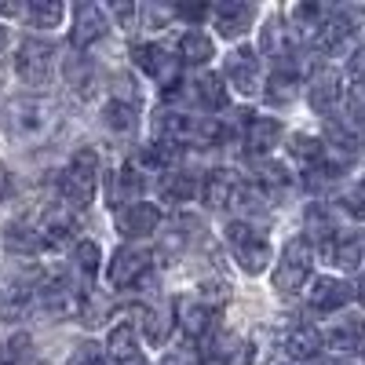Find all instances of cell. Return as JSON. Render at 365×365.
<instances>
[{"label":"cell","mask_w":365,"mask_h":365,"mask_svg":"<svg viewBox=\"0 0 365 365\" xmlns=\"http://www.w3.org/2000/svg\"><path fill=\"white\" fill-rule=\"evenodd\" d=\"M307 234H311V237H322V241L332 237V220L325 216L322 208H311V212H307Z\"/></svg>","instance_id":"cell-36"},{"label":"cell","mask_w":365,"mask_h":365,"mask_svg":"<svg viewBox=\"0 0 365 365\" xmlns=\"http://www.w3.org/2000/svg\"><path fill=\"white\" fill-rule=\"evenodd\" d=\"M106 351H110V358H113L117 365H132V361H139V358H143V354H139V340H135L132 325H117V329H110V336H106Z\"/></svg>","instance_id":"cell-20"},{"label":"cell","mask_w":365,"mask_h":365,"mask_svg":"<svg viewBox=\"0 0 365 365\" xmlns=\"http://www.w3.org/2000/svg\"><path fill=\"white\" fill-rule=\"evenodd\" d=\"M354 299V289L344 278H318L311 289V307L314 311H340Z\"/></svg>","instance_id":"cell-16"},{"label":"cell","mask_w":365,"mask_h":365,"mask_svg":"<svg viewBox=\"0 0 365 365\" xmlns=\"http://www.w3.org/2000/svg\"><path fill=\"white\" fill-rule=\"evenodd\" d=\"M201 197H205L208 208H230L234 197H237V179H234V172H227V168L208 172V175H205V187H201Z\"/></svg>","instance_id":"cell-17"},{"label":"cell","mask_w":365,"mask_h":365,"mask_svg":"<svg viewBox=\"0 0 365 365\" xmlns=\"http://www.w3.org/2000/svg\"><path fill=\"white\" fill-rule=\"evenodd\" d=\"M4 44H8V29H4V26H0V48H4Z\"/></svg>","instance_id":"cell-41"},{"label":"cell","mask_w":365,"mask_h":365,"mask_svg":"<svg viewBox=\"0 0 365 365\" xmlns=\"http://www.w3.org/2000/svg\"><path fill=\"white\" fill-rule=\"evenodd\" d=\"M289 150H292V158H296V161L311 165V168L329 154V150L322 146V139H314V135H292V146H289Z\"/></svg>","instance_id":"cell-30"},{"label":"cell","mask_w":365,"mask_h":365,"mask_svg":"<svg viewBox=\"0 0 365 365\" xmlns=\"http://www.w3.org/2000/svg\"><path fill=\"white\" fill-rule=\"evenodd\" d=\"M256 8L252 4H241V0H227V4L212 8V26L220 29V37H241L245 29L252 26Z\"/></svg>","instance_id":"cell-14"},{"label":"cell","mask_w":365,"mask_h":365,"mask_svg":"<svg viewBox=\"0 0 365 365\" xmlns=\"http://www.w3.org/2000/svg\"><path fill=\"white\" fill-rule=\"evenodd\" d=\"M329 259L340 270H358L361 267V234H347L340 241H329Z\"/></svg>","instance_id":"cell-23"},{"label":"cell","mask_w":365,"mask_h":365,"mask_svg":"<svg viewBox=\"0 0 365 365\" xmlns=\"http://www.w3.org/2000/svg\"><path fill=\"white\" fill-rule=\"evenodd\" d=\"M227 245H230L234 259L241 263V270H245V274H263L267 270L270 245H267V237L256 234L249 223H230L227 227Z\"/></svg>","instance_id":"cell-5"},{"label":"cell","mask_w":365,"mask_h":365,"mask_svg":"<svg viewBox=\"0 0 365 365\" xmlns=\"http://www.w3.org/2000/svg\"><path fill=\"white\" fill-rule=\"evenodd\" d=\"M212 37H205L201 29H187V34L179 37V55H182V63H190V66H205L208 58H212Z\"/></svg>","instance_id":"cell-22"},{"label":"cell","mask_w":365,"mask_h":365,"mask_svg":"<svg viewBox=\"0 0 365 365\" xmlns=\"http://www.w3.org/2000/svg\"><path fill=\"white\" fill-rule=\"evenodd\" d=\"M22 15L29 19V26H37V29H55L58 22L66 19V8H63V4H55V0H48V4L34 0L29 8H22Z\"/></svg>","instance_id":"cell-26"},{"label":"cell","mask_w":365,"mask_h":365,"mask_svg":"<svg viewBox=\"0 0 365 365\" xmlns=\"http://www.w3.org/2000/svg\"><path fill=\"white\" fill-rule=\"evenodd\" d=\"M197 194V179L190 172H168L161 179V197L165 201H190Z\"/></svg>","instance_id":"cell-25"},{"label":"cell","mask_w":365,"mask_h":365,"mask_svg":"<svg viewBox=\"0 0 365 365\" xmlns=\"http://www.w3.org/2000/svg\"><path fill=\"white\" fill-rule=\"evenodd\" d=\"M66 77H70V84L81 91V96L88 99L91 91H96V73H91V66L84 63V58H70V66H66Z\"/></svg>","instance_id":"cell-33"},{"label":"cell","mask_w":365,"mask_h":365,"mask_svg":"<svg viewBox=\"0 0 365 365\" xmlns=\"http://www.w3.org/2000/svg\"><path fill=\"white\" fill-rule=\"evenodd\" d=\"M252 182H256V187H267V190H285L289 182H292V179H289V172H285L282 165L267 161V165H259V168H256Z\"/></svg>","instance_id":"cell-32"},{"label":"cell","mask_w":365,"mask_h":365,"mask_svg":"<svg viewBox=\"0 0 365 365\" xmlns=\"http://www.w3.org/2000/svg\"><path fill=\"white\" fill-rule=\"evenodd\" d=\"M143 190V179L132 165H125L117 175H113V190H110V201L113 205H132V197Z\"/></svg>","instance_id":"cell-28"},{"label":"cell","mask_w":365,"mask_h":365,"mask_svg":"<svg viewBox=\"0 0 365 365\" xmlns=\"http://www.w3.org/2000/svg\"><path fill=\"white\" fill-rule=\"evenodd\" d=\"M194 96H197L208 110H227V84H223L216 73H205V77H197V84H194Z\"/></svg>","instance_id":"cell-27"},{"label":"cell","mask_w":365,"mask_h":365,"mask_svg":"<svg viewBox=\"0 0 365 365\" xmlns=\"http://www.w3.org/2000/svg\"><path fill=\"white\" fill-rule=\"evenodd\" d=\"M311 267H314V252H311V241L307 237H292L278 267H274V292H282V296H296L303 285H307L311 278Z\"/></svg>","instance_id":"cell-2"},{"label":"cell","mask_w":365,"mask_h":365,"mask_svg":"<svg viewBox=\"0 0 365 365\" xmlns=\"http://www.w3.org/2000/svg\"><path fill=\"white\" fill-rule=\"evenodd\" d=\"M4 128L15 143H37L51 128V110L41 99H15L4 110Z\"/></svg>","instance_id":"cell-4"},{"label":"cell","mask_w":365,"mask_h":365,"mask_svg":"<svg viewBox=\"0 0 365 365\" xmlns=\"http://www.w3.org/2000/svg\"><path fill=\"white\" fill-rule=\"evenodd\" d=\"M106 29H110V22L99 4H81L73 11V48H88V44L103 41Z\"/></svg>","instance_id":"cell-11"},{"label":"cell","mask_w":365,"mask_h":365,"mask_svg":"<svg viewBox=\"0 0 365 365\" xmlns=\"http://www.w3.org/2000/svg\"><path fill=\"white\" fill-rule=\"evenodd\" d=\"M70 234H73V220L70 216H58V212H51V216H48V223L41 227V241H44V245H51V249H58V245H66V241H70Z\"/></svg>","instance_id":"cell-29"},{"label":"cell","mask_w":365,"mask_h":365,"mask_svg":"<svg viewBox=\"0 0 365 365\" xmlns=\"http://www.w3.org/2000/svg\"><path fill=\"white\" fill-rule=\"evenodd\" d=\"M168 332H172V307L150 311V314H146V340H150V344L168 340Z\"/></svg>","instance_id":"cell-34"},{"label":"cell","mask_w":365,"mask_h":365,"mask_svg":"<svg viewBox=\"0 0 365 365\" xmlns=\"http://www.w3.org/2000/svg\"><path fill=\"white\" fill-rule=\"evenodd\" d=\"M81 365H103L99 358H88V361H81Z\"/></svg>","instance_id":"cell-43"},{"label":"cell","mask_w":365,"mask_h":365,"mask_svg":"<svg viewBox=\"0 0 365 365\" xmlns=\"http://www.w3.org/2000/svg\"><path fill=\"white\" fill-rule=\"evenodd\" d=\"M73 263L84 274H96L99 263H103V249L96 245V241H77V245H73Z\"/></svg>","instance_id":"cell-35"},{"label":"cell","mask_w":365,"mask_h":365,"mask_svg":"<svg viewBox=\"0 0 365 365\" xmlns=\"http://www.w3.org/2000/svg\"><path fill=\"white\" fill-rule=\"evenodd\" d=\"M132 63H135L143 73H150L154 81H165L168 91L179 88V84H175V66H172V58L165 55L161 44H135V48H132Z\"/></svg>","instance_id":"cell-12"},{"label":"cell","mask_w":365,"mask_h":365,"mask_svg":"<svg viewBox=\"0 0 365 365\" xmlns=\"http://www.w3.org/2000/svg\"><path fill=\"white\" fill-rule=\"evenodd\" d=\"M278 139H282V125L274 117H259V113L249 117V125H245V154L263 158L270 146H278Z\"/></svg>","instance_id":"cell-15"},{"label":"cell","mask_w":365,"mask_h":365,"mask_svg":"<svg viewBox=\"0 0 365 365\" xmlns=\"http://www.w3.org/2000/svg\"><path fill=\"white\" fill-rule=\"evenodd\" d=\"M325 365H354V361H344V358H336V361H325Z\"/></svg>","instance_id":"cell-42"},{"label":"cell","mask_w":365,"mask_h":365,"mask_svg":"<svg viewBox=\"0 0 365 365\" xmlns=\"http://www.w3.org/2000/svg\"><path fill=\"white\" fill-rule=\"evenodd\" d=\"M51 44L44 41H22L19 51H15V73L26 81V84H44L48 70H51Z\"/></svg>","instance_id":"cell-8"},{"label":"cell","mask_w":365,"mask_h":365,"mask_svg":"<svg viewBox=\"0 0 365 365\" xmlns=\"http://www.w3.org/2000/svg\"><path fill=\"white\" fill-rule=\"evenodd\" d=\"M4 249H8V252H37V249H41V237H37L34 230H26L22 223H19V227L11 223V227L4 230Z\"/></svg>","instance_id":"cell-31"},{"label":"cell","mask_w":365,"mask_h":365,"mask_svg":"<svg viewBox=\"0 0 365 365\" xmlns=\"http://www.w3.org/2000/svg\"><path fill=\"white\" fill-rule=\"evenodd\" d=\"M154 132L165 146H182V143H216L220 128L216 125H208V120H197L190 113H175V110H161L154 117Z\"/></svg>","instance_id":"cell-3"},{"label":"cell","mask_w":365,"mask_h":365,"mask_svg":"<svg viewBox=\"0 0 365 365\" xmlns=\"http://www.w3.org/2000/svg\"><path fill=\"white\" fill-rule=\"evenodd\" d=\"M161 223V208L158 205H146V201H132L117 212V230L125 237H150Z\"/></svg>","instance_id":"cell-10"},{"label":"cell","mask_w":365,"mask_h":365,"mask_svg":"<svg viewBox=\"0 0 365 365\" xmlns=\"http://www.w3.org/2000/svg\"><path fill=\"white\" fill-rule=\"evenodd\" d=\"M216 307H208L201 299H179V322L190 336H208L212 325H216Z\"/></svg>","instance_id":"cell-18"},{"label":"cell","mask_w":365,"mask_h":365,"mask_svg":"<svg viewBox=\"0 0 365 365\" xmlns=\"http://www.w3.org/2000/svg\"><path fill=\"white\" fill-rule=\"evenodd\" d=\"M161 365H197V361L190 358V351H168L161 358Z\"/></svg>","instance_id":"cell-38"},{"label":"cell","mask_w":365,"mask_h":365,"mask_svg":"<svg viewBox=\"0 0 365 365\" xmlns=\"http://www.w3.org/2000/svg\"><path fill=\"white\" fill-rule=\"evenodd\" d=\"M332 351H358V322H351V325H344L340 332H332Z\"/></svg>","instance_id":"cell-37"},{"label":"cell","mask_w":365,"mask_h":365,"mask_svg":"<svg viewBox=\"0 0 365 365\" xmlns=\"http://www.w3.org/2000/svg\"><path fill=\"white\" fill-rule=\"evenodd\" d=\"M201 365H256V347L234 332H216L205 344Z\"/></svg>","instance_id":"cell-6"},{"label":"cell","mask_w":365,"mask_h":365,"mask_svg":"<svg viewBox=\"0 0 365 365\" xmlns=\"http://www.w3.org/2000/svg\"><path fill=\"white\" fill-rule=\"evenodd\" d=\"M285 351L292 361H307L322 351V332L314 325H296L289 329V336H285Z\"/></svg>","instance_id":"cell-19"},{"label":"cell","mask_w":365,"mask_h":365,"mask_svg":"<svg viewBox=\"0 0 365 365\" xmlns=\"http://www.w3.org/2000/svg\"><path fill=\"white\" fill-rule=\"evenodd\" d=\"M110 11H113L120 22H135V8H128V4H113Z\"/></svg>","instance_id":"cell-40"},{"label":"cell","mask_w":365,"mask_h":365,"mask_svg":"<svg viewBox=\"0 0 365 365\" xmlns=\"http://www.w3.org/2000/svg\"><path fill=\"white\" fill-rule=\"evenodd\" d=\"M58 187H63V197L73 205V208H88L99 194V154L91 146L77 150L73 161L66 165L63 179H58Z\"/></svg>","instance_id":"cell-1"},{"label":"cell","mask_w":365,"mask_h":365,"mask_svg":"<svg viewBox=\"0 0 365 365\" xmlns=\"http://www.w3.org/2000/svg\"><path fill=\"white\" fill-rule=\"evenodd\" d=\"M106 274H110L113 289H132L150 274V252H143V249H117Z\"/></svg>","instance_id":"cell-7"},{"label":"cell","mask_w":365,"mask_h":365,"mask_svg":"<svg viewBox=\"0 0 365 365\" xmlns=\"http://www.w3.org/2000/svg\"><path fill=\"white\" fill-rule=\"evenodd\" d=\"M135 117H139V110H135L132 99H113V103H106V110H103L106 128H113V132H132V128H135Z\"/></svg>","instance_id":"cell-24"},{"label":"cell","mask_w":365,"mask_h":365,"mask_svg":"<svg viewBox=\"0 0 365 365\" xmlns=\"http://www.w3.org/2000/svg\"><path fill=\"white\" fill-rule=\"evenodd\" d=\"M223 70H227V81L241 91V96H252V91L259 88V58H256L252 48H234L227 55Z\"/></svg>","instance_id":"cell-9"},{"label":"cell","mask_w":365,"mask_h":365,"mask_svg":"<svg viewBox=\"0 0 365 365\" xmlns=\"http://www.w3.org/2000/svg\"><path fill=\"white\" fill-rule=\"evenodd\" d=\"M132 365H146V361H143V358H139V361H132Z\"/></svg>","instance_id":"cell-44"},{"label":"cell","mask_w":365,"mask_h":365,"mask_svg":"<svg viewBox=\"0 0 365 365\" xmlns=\"http://www.w3.org/2000/svg\"><path fill=\"white\" fill-rule=\"evenodd\" d=\"M344 99V81L340 73H332V70H318L314 81L307 84V103L318 110V113H332L340 106Z\"/></svg>","instance_id":"cell-13"},{"label":"cell","mask_w":365,"mask_h":365,"mask_svg":"<svg viewBox=\"0 0 365 365\" xmlns=\"http://www.w3.org/2000/svg\"><path fill=\"white\" fill-rule=\"evenodd\" d=\"M11 190H15V182H11V175H8V168L0 165V205H4L8 197H11Z\"/></svg>","instance_id":"cell-39"},{"label":"cell","mask_w":365,"mask_h":365,"mask_svg":"<svg viewBox=\"0 0 365 365\" xmlns=\"http://www.w3.org/2000/svg\"><path fill=\"white\" fill-rule=\"evenodd\" d=\"M296 96H299V77H296L289 66L274 70V77L267 81V103H270V106H285V103H292Z\"/></svg>","instance_id":"cell-21"}]
</instances>
